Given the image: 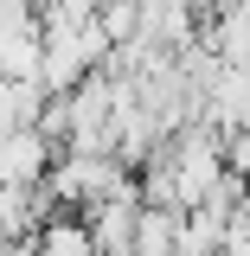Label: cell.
I'll return each mask as SVG.
<instances>
[{
  "mask_svg": "<svg viewBox=\"0 0 250 256\" xmlns=\"http://www.w3.org/2000/svg\"><path fill=\"white\" fill-rule=\"evenodd\" d=\"M84 224H90L96 250L103 256H135V230H141V186L116 192L103 205H84Z\"/></svg>",
  "mask_w": 250,
  "mask_h": 256,
  "instance_id": "1",
  "label": "cell"
},
{
  "mask_svg": "<svg viewBox=\"0 0 250 256\" xmlns=\"http://www.w3.org/2000/svg\"><path fill=\"white\" fill-rule=\"evenodd\" d=\"M205 122L218 134H250V64H218L205 90Z\"/></svg>",
  "mask_w": 250,
  "mask_h": 256,
  "instance_id": "2",
  "label": "cell"
},
{
  "mask_svg": "<svg viewBox=\"0 0 250 256\" xmlns=\"http://www.w3.org/2000/svg\"><path fill=\"white\" fill-rule=\"evenodd\" d=\"M58 141L45 134V128H20V134H7L0 141V180H20V186H39L52 166H58Z\"/></svg>",
  "mask_w": 250,
  "mask_h": 256,
  "instance_id": "3",
  "label": "cell"
},
{
  "mask_svg": "<svg viewBox=\"0 0 250 256\" xmlns=\"http://www.w3.org/2000/svg\"><path fill=\"white\" fill-rule=\"evenodd\" d=\"M45 84H26V77H0V141L20 134V128H39L45 116Z\"/></svg>",
  "mask_w": 250,
  "mask_h": 256,
  "instance_id": "4",
  "label": "cell"
},
{
  "mask_svg": "<svg viewBox=\"0 0 250 256\" xmlns=\"http://www.w3.org/2000/svg\"><path fill=\"white\" fill-rule=\"evenodd\" d=\"M180 205H141V230H135V256H180Z\"/></svg>",
  "mask_w": 250,
  "mask_h": 256,
  "instance_id": "5",
  "label": "cell"
},
{
  "mask_svg": "<svg viewBox=\"0 0 250 256\" xmlns=\"http://www.w3.org/2000/svg\"><path fill=\"white\" fill-rule=\"evenodd\" d=\"M39 256H103L90 237V224L84 218H64V212H52V218L39 224Z\"/></svg>",
  "mask_w": 250,
  "mask_h": 256,
  "instance_id": "6",
  "label": "cell"
},
{
  "mask_svg": "<svg viewBox=\"0 0 250 256\" xmlns=\"http://www.w3.org/2000/svg\"><path fill=\"white\" fill-rule=\"evenodd\" d=\"M244 6H250V0H244Z\"/></svg>",
  "mask_w": 250,
  "mask_h": 256,
  "instance_id": "7",
  "label": "cell"
},
{
  "mask_svg": "<svg viewBox=\"0 0 250 256\" xmlns=\"http://www.w3.org/2000/svg\"><path fill=\"white\" fill-rule=\"evenodd\" d=\"M218 256H224V250H218Z\"/></svg>",
  "mask_w": 250,
  "mask_h": 256,
  "instance_id": "8",
  "label": "cell"
}]
</instances>
